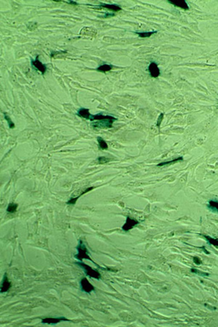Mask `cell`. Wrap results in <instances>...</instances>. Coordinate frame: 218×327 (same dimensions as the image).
<instances>
[{"label": "cell", "instance_id": "obj_1", "mask_svg": "<svg viewBox=\"0 0 218 327\" xmlns=\"http://www.w3.org/2000/svg\"><path fill=\"white\" fill-rule=\"evenodd\" d=\"M76 250H77V254H75L74 257L76 258V259H78V260L82 262V260H83L84 259H89V260L92 261V263H94V264H95L97 267H98V268H101V269L103 270H110L108 269H105L104 268H102V267L99 266L98 264H97V263H95L94 261L92 260V259L89 257V256L88 254V250L87 249V247H86V246L84 244V242L82 241L81 239L79 241V244L76 247Z\"/></svg>", "mask_w": 218, "mask_h": 327}, {"label": "cell", "instance_id": "obj_2", "mask_svg": "<svg viewBox=\"0 0 218 327\" xmlns=\"http://www.w3.org/2000/svg\"><path fill=\"white\" fill-rule=\"evenodd\" d=\"M117 119L112 116H105L103 119L98 121H92L91 126L94 129H110L113 127V124Z\"/></svg>", "mask_w": 218, "mask_h": 327}, {"label": "cell", "instance_id": "obj_3", "mask_svg": "<svg viewBox=\"0 0 218 327\" xmlns=\"http://www.w3.org/2000/svg\"><path fill=\"white\" fill-rule=\"evenodd\" d=\"M76 264L78 265L81 268H82V270H84L86 275H88L89 277L95 278L97 279V280H100V279H101V273H100L97 270L93 269L92 267L84 264V263H82V262H81V261L76 263Z\"/></svg>", "mask_w": 218, "mask_h": 327}, {"label": "cell", "instance_id": "obj_4", "mask_svg": "<svg viewBox=\"0 0 218 327\" xmlns=\"http://www.w3.org/2000/svg\"><path fill=\"white\" fill-rule=\"evenodd\" d=\"M139 224H140V222H139V221H138L137 220H135V219L131 218V217H129V216H127L126 217L125 223H124V225L122 226V230L124 231H125V232H127V231H129L131 229H132L133 228H135V226L139 225Z\"/></svg>", "mask_w": 218, "mask_h": 327}, {"label": "cell", "instance_id": "obj_5", "mask_svg": "<svg viewBox=\"0 0 218 327\" xmlns=\"http://www.w3.org/2000/svg\"><path fill=\"white\" fill-rule=\"evenodd\" d=\"M80 287L82 291L87 293V294H89V293L92 292V291H95V289L94 286L89 282L87 278H82L80 281Z\"/></svg>", "mask_w": 218, "mask_h": 327}, {"label": "cell", "instance_id": "obj_6", "mask_svg": "<svg viewBox=\"0 0 218 327\" xmlns=\"http://www.w3.org/2000/svg\"><path fill=\"white\" fill-rule=\"evenodd\" d=\"M31 65H32L36 71H39L42 75H44V74L46 73L47 66L45 64H43V63L39 60V56H37L35 60H32V61H31Z\"/></svg>", "mask_w": 218, "mask_h": 327}, {"label": "cell", "instance_id": "obj_7", "mask_svg": "<svg viewBox=\"0 0 218 327\" xmlns=\"http://www.w3.org/2000/svg\"><path fill=\"white\" fill-rule=\"evenodd\" d=\"M148 71L150 76L153 78H157L161 75V72L158 67V64L155 62H151L148 65Z\"/></svg>", "mask_w": 218, "mask_h": 327}, {"label": "cell", "instance_id": "obj_8", "mask_svg": "<svg viewBox=\"0 0 218 327\" xmlns=\"http://www.w3.org/2000/svg\"><path fill=\"white\" fill-rule=\"evenodd\" d=\"M69 320L66 319L65 317H59V318H46V319H42V323H47L50 325H55L61 321H68Z\"/></svg>", "mask_w": 218, "mask_h": 327}, {"label": "cell", "instance_id": "obj_9", "mask_svg": "<svg viewBox=\"0 0 218 327\" xmlns=\"http://www.w3.org/2000/svg\"><path fill=\"white\" fill-rule=\"evenodd\" d=\"M11 286H12L11 282L9 281V278H8V275H7V273H5L4 276H3V278H2V282L1 292L2 293L7 292V291L10 290Z\"/></svg>", "mask_w": 218, "mask_h": 327}, {"label": "cell", "instance_id": "obj_10", "mask_svg": "<svg viewBox=\"0 0 218 327\" xmlns=\"http://www.w3.org/2000/svg\"><path fill=\"white\" fill-rule=\"evenodd\" d=\"M94 188H95L94 187H89V188H87V189H86L85 190H84L83 192L81 193H80L79 196H76V197H73H73L71 198V199H70L69 200H68V201H67V202H66V204H68V205H74V204H76V203L77 200H78V199H79V198L81 197V196H83L84 194L87 193H88V192H89V191H91V190H93V189H94Z\"/></svg>", "mask_w": 218, "mask_h": 327}, {"label": "cell", "instance_id": "obj_11", "mask_svg": "<svg viewBox=\"0 0 218 327\" xmlns=\"http://www.w3.org/2000/svg\"><path fill=\"white\" fill-rule=\"evenodd\" d=\"M170 4L174 5L177 8H180L184 10H188L189 7L185 1H168Z\"/></svg>", "mask_w": 218, "mask_h": 327}, {"label": "cell", "instance_id": "obj_12", "mask_svg": "<svg viewBox=\"0 0 218 327\" xmlns=\"http://www.w3.org/2000/svg\"><path fill=\"white\" fill-rule=\"evenodd\" d=\"M207 207L212 212L217 214L218 215V201L210 200L209 201Z\"/></svg>", "mask_w": 218, "mask_h": 327}, {"label": "cell", "instance_id": "obj_13", "mask_svg": "<svg viewBox=\"0 0 218 327\" xmlns=\"http://www.w3.org/2000/svg\"><path fill=\"white\" fill-rule=\"evenodd\" d=\"M76 115L81 118H83V119H89V116H90L91 114H90V113H89V109L82 108L79 109V110L77 111Z\"/></svg>", "mask_w": 218, "mask_h": 327}, {"label": "cell", "instance_id": "obj_14", "mask_svg": "<svg viewBox=\"0 0 218 327\" xmlns=\"http://www.w3.org/2000/svg\"><path fill=\"white\" fill-rule=\"evenodd\" d=\"M99 7H101V8H103L108 9V10H111V11H114V12L120 11V10H122V8H120V6H119V5H117L101 4L99 5Z\"/></svg>", "mask_w": 218, "mask_h": 327}, {"label": "cell", "instance_id": "obj_15", "mask_svg": "<svg viewBox=\"0 0 218 327\" xmlns=\"http://www.w3.org/2000/svg\"><path fill=\"white\" fill-rule=\"evenodd\" d=\"M202 236H203V237L205 238V240L207 241V243H208L209 245H210V246L213 245L215 247L218 248V239H217V238H214L210 237V236H206V235H202Z\"/></svg>", "mask_w": 218, "mask_h": 327}, {"label": "cell", "instance_id": "obj_16", "mask_svg": "<svg viewBox=\"0 0 218 327\" xmlns=\"http://www.w3.org/2000/svg\"><path fill=\"white\" fill-rule=\"evenodd\" d=\"M182 161H183V157L180 156V157H178V158H176L174 160L172 161H169V162H161V163H159L157 164L158 167H164V166H166V165H170V164H175L177 163V162H182Z\"/></svg>", "mask_w": 218, "mask_h": 327}, {"label": "cell", "instance_id": "obj_17", "mask_svg": "<svg viewBox=\"0 0 218 327\" xmlns=\"http://www.w3.org/2000/svg\"><path fill=\"white\" fill-rule=\"evenodd\" d=\"M112 68H113V65H112L103 64V65H100V66L97 68V71L100 72H103V73H105V72H108L109 71L111 70Z\"/></svg>", "mask_w": 218, "mask_h": 327}, {"label": "cell", "instance_id": "obj_18", "mask_svg": "<svg viewBox=\"0 0 218 327\" xmlns=\"http://www.w3.org/2000/svg\"><path fill=\"white\" fill-rule=\"evenodd\" d=\"M17 206H18V205H17V204H15V203H10V204H8V208H7V212H8V213L9 214H13V213L16 212Z\"/></svg>", "mask_w": 218, "mask_h": 327}, {"label": "cell", "instance_id": "obj_19", "mask_svg": "<svg viewBox=\"0 0 218 327\" xmlns=\"http://www.w3.org/2000/svg\"><path fill=\"white\" fill-rule=\"evenodd\" d=\"M97 140H98V144H99V147L102 150H107L108 148V144H107L106 142L103 140L102 137H98V138H97Z\"/></svg>", "mask_w": 218, "mask_h": 327}, {"label": "cell", "instance_id": "obj_20", "mask_svg": "<svg viewBox=\"0 0 218 327\" xmlns=\"http://www.w3.org/2000/svg\"><path fill=\"white\" fill-rule=\"evenodd\" d=\"M156 33H157V31H148V32H135V33H137V34L140 37H141V38H148V37H150L151 36H152L153 34Z\"/></svg>", "mask_w": 218, "mask_h": 327}, {"label": "cell", "instance_id": "obj_21", "mask_svg": "<svg viewBox=\"0 0 218 327\" xmlns=\"http://www.w3.org/2000/svg\"><path fill=\"white\" fill-rule=\"evenodd\" d=\"M191 273L196 274V275H199V276H201V277H207L210 275V273H206V272H203V271H200V270H198V269H196V268H191Z\"/></svg>", "mask_w": 218, "mask_h": 327}, {"label": "cell", "instance_id": "obj_22", "mask_svg": "<svg viewBox=\"0 0 218 327\" xmlns=\"http://www.w3.org/2000/svg\"><path fill=\"white\" fill-rule=\"evenodd\" d=\"M3 115H4L5 120H6V121H8V125H9V128H10V129H13V128H15V124L13 123V121H12L11 119H10V116H9L7 114V113L4 112V113H3Z\"/></svg>", "mask_w": 218, "mask_h": 327}, {"label": "cell", "instance_id": "obj_23", "mask_svg": "<svg viewBox=\"0 0 218 327\" xmlns=\"http://www.w3.org/2000/svg\"><path fill=\"white\" fill-rule=\"evenodd\" d=\"M97 162H98V163L100 164H105L106 163H108L109 162H111V159L109 158H108V157L101 156V157H98V158L97 159Z\"/></svg>", "mask_w": 218, "mask_h": 327}, {"label": "cell", "instance_id": "obj_24", "mask_svg": "<svg viewBox=\"0 0 218 327\" xmlns=\"http://www.w3.org/2000/svg\"><path fill=\"white\" fill-rule=\"evenodd\" d=\"M163 118H164V114H160L159 118H158L157 123H156V126H157V127L159 129H160V126H161V121H162V120H163Z\"/></svg>", "mask_w": 218, "mask_h": 327}, {"label": "cell", "instance_id": "obj_25", "mask_svg": "<svg viewBox=\"0 0 218 327\" xmlns=\"http://www.w3.org/2000/svg\"><path fill=\"white\" fill-rule=\"evenodd\" d=\"M193 262H194L195 263H196V265H201V260L199 259L198 257H193Z\"/></svg>", "mask_w": 218, "mask_h": 327}, {"label": "cell", "instance_id": "obj_26", "mask_svg": "<svg viewBox=\"0 0 218 327\" xmlns=\"http://www.w3.org/2000/svg\"><path fill=\"white\" fill-rule=\"evenodd\" d=\"M113 16H114V13H107V12H105V15H103V17H104V18H108V17Z\"/></svg>", "mask_w": 218, "mask_h": 327}, {"label": "cell", "instance_id": "obj_27", "mask_svg": "<svg viewBox=\"0 0 218 327\" xmlns=\"http://www.w3.org/2000/svg\"><path fill=\"white\" fill-rule=\"evenodd\" d=\"M68 4H70V5H78L79 4L77 2H76L74 1H68L67 2Z\"/></svg>", "mask_w": 218, "mask_h": 327}]
</instances>
